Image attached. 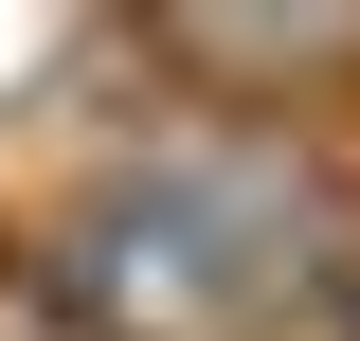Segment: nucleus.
Segmentation results:
<instances>
[{
    "mask_svg": "<svg viewBox=\"0 0 360 341\" xmlns=\"http://www.w3.org/2000/svg\"><path fill=\"white\" fill-rule=\"evenodd\" d=\"M54 90L108 108H37L54 180L0 215V269L72 341H324L360 305V144L180 108L127 18L54 36Z\"/></svg>",
    "mask_w": 360,
    "mask_h": 341,
    "instance_id": "obj_1",
    "label": "nucleus"
},
{
    "mask_svg": "<svg viewBox=\"0 0 360 341\" xmlns=\"http://www.w3.org/2000/svg\"><path fill=\"white\" fill-rule=\"evenodd\" d=\"M127 36L180 108H234V126H324L342 144V108H360V18H324V0H288V18H127Z\"/></svg>",
    "mask_w": 360,
    "mask_h": 341,
    "instance_id": "obj_2",
    "label": "nucleus"
},
{
    "mask_svg": "<svg viewBox=\"0 0 360 341\" xmlns=\"http://www.w3.org/2000/svg\"><path fill=\"white\" fill-rule=\"evenodd\" d=\"M324 341H360V305H342V323H324Z\"/></svg>",
    "mask_w": 360,
    "mask_h": 341,
    "instance_id": "obj_3",
    "label": "nucleus"
}]
</instances>
